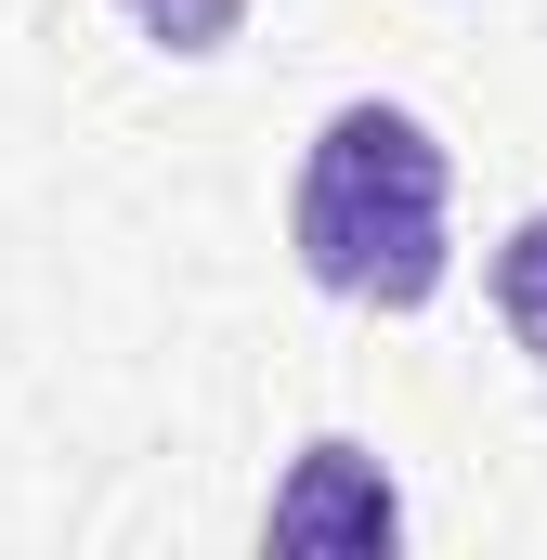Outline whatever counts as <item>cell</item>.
Listing matches in <instances>:
<instances>
[{"label":"cell","instance_id":"cell-2","mask_svg":"<svg viewBox=\"0 0 547 560\" xmlns=\"http://www.w3.org/2000/svg\"><path fill=\"white\" fill-rule=\"evenodd\" d=\"M392 535H405V509H392L379 456H352V443H313L300 482L274 495V548H392Z\"/></svg>","mask_w":547,"mask_h":560},{"label":"cell","instance_id":"cell-4","mask_svg":"<svg viewBox=\"0 0 547 560\" xmlns=\"http://www.w3.org/2000/svg\"><path fill=\"white\" fill-rule=\"evenodd\" d=\"M118 13H131V26L156 39V52H222L248 0H118Z\"/></svg>","mask_w":547,"mask_h":560},{"label":"cell","instance_id":"cell-1","mask_svg":"<svg viewBox=\"0 0 547 560\" xmlns=\"http://www.w3.org/2000/svg\"><path fill=\"white\" fill-rule=\"evenodd\" d=\"M287 248L326 300L417 313L443 287V143L405 105H339L287 183Z\"/></svg>","mask_w":547,"mask_h":560},{"label":"cell","instance_id":"cell-3","mask_svg":"<svg viewBox=\"0 0 547 560\" xmlns=\"http://www.w3.org/2000/svg\"><path fill=\"white\" fill-rule=\"evenodd\" d=\"M496 313H509V339L547 365V209L509 235V248H496Z\"/></svg>","mask_w":547,"mask_h":560}]
</instances>
